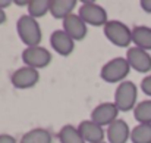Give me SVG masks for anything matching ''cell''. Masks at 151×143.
<instances>
[{
    "mask_svg": "<svg viewBox=\"0 0 151 143\" xmlns=\"http://www.w3.org/2000/svg\"><path fill=\"white\" fill-rule=\"evenodd\" d=\"M107 139L109 143H126L131 139V130L126 121L116 120L107 128Z\"/></svg>",
    "mask_w": 151,
    "mask_h": 143,
    "instance_id": "cell-12",
    "label": "cell"
},
{
    "mask_svg": "<svg viewBox=\"0 0 151 143\" xmlns=\"http://www.w3.org/2000/svg\"><path fill=\"white\" fill-rule=\"evenodd\" d=\"M75 6H76L75 0H51L50 13L56 19H65L69 15H72Z\"/></svg>",
    "mask_w": 151,
    "mask_h": 143,
    "instance_id": "cell-14",
    "label": "cell"
},
{
    "mask_svg": "<svg viewBox=\"0 0 151 143\" xmlns=\"http://www.w3.org/2000/svg\"><path fill=\"white\" fill-rule=\"evenodd\" d=\"M59 140L60 143H87L78 128H75L73 125H63L62 130L59 131Z\"/></svg>",
    "mask_w": 151,
    "mask_h": 143,
    "instance_id": "cell-16",
    "label": "cell"
},
{
    "mask_svg": "<svg viewBox=\"0 0 151 143\" xmlns=\"http://www.w3.org/2000/svg\"><path fill=\"white\" fill-rule=\"evenodd\" d=\"M82 139L88 143H101L104 139V131L103 127L96 124L94 121H82L78 127Z\"/></svg>",
    "mask_w": 151,
    "mask_h": 143,
    "instance_id": "cell-13",
    "label": "cell"
},
{
    "mask_svg": "<svg viewBox=\"0 0 151 143\" xmlns=\"http://www.w3.org/2000/svg\"><path fill=\"white\" fill-rule=\"evenodd\" d=\"M104 36L119 47H126L132 43V30L120 21H109L104 25Z\"/></svg>",
    "mask_w": 151,
    "mask_h": 143,
    "instance_id": "cell-2",
    "label": "cell"
},
{
    "mask_svg": "<svg viewBox=\"0 0 151 143\" xmlns=\"http://www.w3.org/2000/svg\"><path fill=\"white\" fill-rule=\"evenodd\" d=\"M4 21H6V13L3 9H0V24H3Z\"/></svg>",
    "mask_w": 151,
    "mask_h": 143,
    "instance_id": "cell-25",
    "label": "cell"
},
{
    "mask_svg": "<svg viewBox=\"0 0 151 143\" xmlns=\"http://www.w3.org/2000/svg\"><path fill=\"white\" fill-rule=\"evenodd\" d=\"M21 143H51V134L44 128H34L24 134Z\"/></svg>",
    "mask_w": 151,
    "mask_h": 143,
    "instance_id": "cell-17",
    "label": "cell"
},
{
    "mask_svg": "<svg viewBox=\"0 0 151 143\" xmlns=\"http://www.w3.org/2000/svg\"><path fill=\"white\" fill-rule=\"evenodd\" d=\"M79 16L85 24H90L94 27H100V25L104 27L109 22L104 7H101L100 4H97L94 1L82 3V6L79 7Z\"/></svg>",
    "mask_w": 151,
    "mask_h": 143,
    "instance_id": "cell-5",
    "label": "cell"
},
{
    "mask_svg": "<svg viewBox=\"0 0 151 143\" xmlns=\"http://www.w3.org/2000/svg\"><path fill=\"white\" fill-rule=\"evenodd\" d=\"M38 80H40L38 69H34V68H29V66H22L12 74V84L16 89L34 87L38 83Z\"/></svg>",
    "mask_w": 151,
    "mask_h": 143,
    "instance_id": "cell-9",
    "label": "cell"
},
{
    "mask_svg": "<svg viewBox=\"0 0 151 143\" xmlns=\"http://www.w3.org/2000/svg\"><path fill=\"white\" fill-rule=\"evenodd\" d=\"M22 61L27 66L40 69L47 66L51 62V55L46 47L41 46H34V47H27L22 52Z\"/></svg>",
    "mask_w": 151,
    "mask_h": 143,
    "instance_id": "cell-6",
    "label": "cell"
},
{
    "mask_svg": "<svg viewBox=\"0 0 151 143\" xmlns=\"http://www.w3.org/2000/svg\"><path fill=\"white\" fill-rule=\"evenodd\" d=\"M141 7H142L145 12L151 13V0H142V1H141Z\"/></svg>",
    "mask_w": 151,
    "mask_h": 143,
    "instance_id": "cell-23",
    "label": "cell"
},
{
    "mask_svg": "<svg viewBox=\"0 0 151 143\" xmlns=\"http://www.w3.org/2000/svg\"><path fill=\"white\" fill-rule=\"evenodd\" d=\"M63 31L68 33L73 40H82L87 36V24L81 19L79 15H69L63 19Z\"/></svg>",
    "mask_w": 151,
    "mask_h": 143,
    "instance_id": "cell-11",
    "label": "cell"
},
{
    "mask_svg": "<svg viewBox=\"0 0 151 143\" xmlns=\"http://www.w3.org/2000/svg\"><path fill=\"white\" fill-rule=\"evenodd\" d=\"M73 42L75 40L68 33H65L63 30L53 31V34L50 37L51 47L54 49V52H57L62 56H68V55H70L73 52V49H75V43Z\"/></svg>",
    "mask_w": 151,
    "mask_h": 143,
    "instance_id": "cell-10",
    "label": "cell"
},
{
    "mask_svg": "<svg viewBox=\"0 0 151 143\" xmlns=\"http://www.w3.org/2000/svg\"><path fill=\"white\" fill-rule=\"evenodd\" d=\"M129 66L138 72H148L151 69V55L139 47H131L126 53Z\"/></svg>",
    "mask_w": 151,
    "mask_h": 143,
    "instance_id": "cell-8",
    "label": "cell"
},
{
    "mask_svg": "<svg viewBox=\"0 0 151 143\" xmlns=\"http://www.w3.org/2000/svg\"><path fill=\"white\" fill-rule=\"evenodd\" d=\"M141 89H142V92H144L145 95L151 96V75L145 77V78L142 80V83H141Z\"/></svg>",
    "mask_w": 151,
    "mask_h": 143,
    "instance_id": "cell-21",
    "label": "cell"
},
{
    "mask_svg": "<svg viewBox=\"0 0 151 143\" xmlns=\"http://www.w3.org/2000/svg\"><path fill=\"white\" fill-rule=\"evenodd\" d=\"M129 71H131V66L126 59L114 58L109 61L107 63H104V66L101 68V78L106 83H119L125 77H128Z\"/></svg>",
    "mask_w": 151,
    "mask_h": 143,
    "instance_id": "cell-4",
    "label": "cell"
},
{
    "mask_svg": "<svg viewBox=\"0 0 151 143\" xmlns=\"http://www.w3.org/2000/svg\"><path fill=\"white\" fill-rule=\"evenodd\" d=\"M28 10L29 16L32 18H41L47 12H50V1L49 0H31L28 3Z\"/></svg>",
    "mask_w": 151,
    "mask_h": 143,
    "instance_id": "cell-20",
    "label": "cell"
},
{
    "mask_svg": "<svg viewBox=\"0 0 151 143\" xmlns=\"http://www.w3.org/2000/svg\"><path fill=\"white\" fill-rule=\"evenodd\" d=\"M132 143H151V124H139L131 131Z\"/></svg>",
    "mask_w": 151,
    "mask_h": 143,
    "instance_id": "cell-19",
    "label": "cell"
},
{
    "mask_svg": "<svg viewBox=\"0 0 151 143\" xmlns=\"http://www.w3.org/2000/svg\"><path fill=\"white\" fill-rule=\"evenodd\" d=\"M101 143H106V142H101Z\"/></svg>",
    "mask_w": 151,
    "mask_h": 143,
    "instance_id": "cell-26",
    "label": "cell"
},
{
    "mask_svg": "<svg viewBox=\"0 0 151 143\" xmlns=\"http://www.w3.org/2000/svg\"><path fill=\"white\" fill-rule=\"evenodd\" d=\"M132 43H135V47L151 50V28L150 27H135L132 30Z\"/></svg>",
    "mask_w": 151,
    "mask_h": 143,
    "instance_id": "cell-15",
    "label": "cell"
},
{
    "mask_svg": "<svg viewBox=\"0 0 151 143\" xmlns=\"http://www.w3.org/2000/svg\"><path fill=\"white\" fill-rule=\"evenodd\" d=\"M0 143H16V140L10 134H0Z\"/></svg>",
    "mask_w": 151,
    "mask_h": 143,
    "instance_id": "cell-22",
    "label": "cell"
},
{
    "mask_svg": "<svg viewBox=\"0 0 151 143\" xmlns=\"http://www.w3.org/2000/svg\"><path fill=\"white\" fill-rule=\"evenodd\" d=\"M117 114H119V109H117V106L114 103L104 102V103H101V105L96 106L93 109L91 121H94L100 127H103V125H110V124H113L117 120Z\"/></svg>",
    "mask_w": 151,
    "mask_h": 143,
    "instance_id": "cell-7",
    "label": "cell"
},
{
    "mask_svg": "<svg viewBox=\"0 0 151 143\" xmlns=\"http://www.w3.org/2000/svg\"><path fill=\"white\" fill-rule=\"evenodd\" d=\"M16 28H18V34H19L21 40L27 45V47L40 46L41 28L35 18H32L29 15H22L16 24Z\"/></svg>",
    "mask_w": 151,
    "mask_h": 143,
    "instance_id": "cell-1",
    "label": "cell"
},
{
    "mask_svg": "<svg viewBox=\"0 0 151 143\" xmlns=\"http://www.w3.org/2000/svg\"><path fill=\"white\" fill-rule=\"evenodd\" d=\"M10 4H12L10 0H0V9H3V10H4V7H7Z\"/></svg>",
    "mask_w": 151,
    "mask_h": 143,
    "instance_id": "cell-24",
    "label": "cell"
},
{
    "mask_svg": "<svg viewBox=\"0 0 151 143\" xmlns=\"http://www.w3.org/2000/svg\"><path fill=\"white\" fill-rule=\"evenodd\" d=\"M137 96H138V90L132 81H122L114 93V105L117 106L119 111L128 112L132 108L135 109Z\"/></svg>",
    "mask_w": 151,
    "mask_h": 143,
    "instance_id": "cell-3",
    "label": "cell"
},
{
    "mask_svg": "<svg viewBox=\"0 0 151 143\" xmlns=\"http://www.w3.org/2000/svg\"><path fill=\"white\" fill-rule=\"evenodd\" d=\"M134 117L139 124H151V100L139 102L134 109Z\"/></svg>",
    "mask_w": 151,
    "mask_h": 143,
    "instance_id": "cell-18",
    "label": "cell"
}]
</instances>
